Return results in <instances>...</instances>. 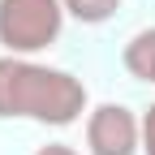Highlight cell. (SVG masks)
<instances>
[{"label": "cell", "mask_w": 155, "mask_h": 155, "mask_svg": "<svg viewBox=\"0 0 155 155\" xmlns=\"http://www.w3.org/2000/svg\"><path fill=\"white\" fill-rule=\"evenodd\" d=\"M86 112L82 78L65 69L35 65L26 56H0V121H39V125H73Z\"/></svg>", "instance_id": "obj_1"}, {"label": "cell", "mask_w": 155, "mask_h": 155, "mask_svg": "<svg viewBox=\"0 0 155 155\" xmlns=\"http://www.w3.org/2000/svg\"><path fill=\"white\" fill-rule=\"evenodd\" d=\"M65 26L61 0H0V43L9 56H35L52 48Z\"/></svg>", "instance_id": "obj_2"}, {"label": "cell", "mask_w": 155, "mask_h": 155, "mask_svg": "<svg viewBox=\"0 0 155 155\" xmlns=\"http://www.w3.org/2000/svg\"><path fill=\"white\" fill-rule=\"evenodd\" d=\"M86 147L91 155H138L142 121L125 104H99L86 112Z\"/></svg>", "instance_id": "obj_3"}, {"label": "cell", "mask_w": 155, "mask_h": 155, "mask_svg": "<svg viewBox=\"0 0 155 155\" xmlns=\"http://www.w3.org/2000/svg\"><path fill=\"white\" fill-rule=\"evenodd\" d=\"M121 65L138 78V82H151V86H155V26H151V30H138V35L125 43Z\"/></svg>", "instance_id": "obj_4"}, {"label": "cell", "mask_w": 155, "mask_h": 155, "mask_svg": "<svg viewBox=\"0 0 155 155\" xmlns=\"http://www.w3.org/2000/svg\"><path fill=\"white\" fill-rule=\"evenodd\" d=\"M61 5H65L69 17H78V22H86V26H99V22H108V17L121 9V0H61Z\"/></svg>", "instance_id": "obj_5"}, {"label": "cell", "mask_w": 155, "mask_h": 155, "mask_svg": "<svg viewBox=\"0 0 155 155\" xmlns=\"http://www.w3.org/2000/svg\"><path fill=\"white\" fill-rule=\"evenodd\" d=\"M142 151L155 155V104L142 112Z\"/></svg>", "instance_id": "obj_6"}, {"label": "cell", "mask_w": 155, "mask_h": 155, "mask_svg": "<svg viewBox=\"0 0 155 155\" xmlns=\"http://www.w3.org/2000/svg\"><path fill=\"white\" fill-rule=\"evenodd\" d=\"M35 155H78L73 147H65V142H48V147H39Z\"/></svg>", "instance_id": "obj_7"}]
</instances>
